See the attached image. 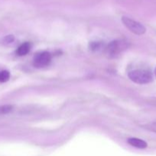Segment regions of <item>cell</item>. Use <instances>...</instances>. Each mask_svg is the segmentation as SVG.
I'll return each mask as SVG.
<instances>
[{
    "instance_id": "obj_1",
    "label": "cell",
    "mask_w": 156,
    "mask_h": 156,
    "mask_svg": "<svg viewBox=\"0 0 156 156\" xmlns=\"http://www.w3.org/2000/svg\"><path fill=\"white\" fill-rule=\"evenodd\" d=\"M130 80L137 84H148L152 81V74L146 69H135L128 74Z\"/></svg>"
},
{
    "instance_id": "obj_2",
    "label": "cell",
    "mask_w": 156,
    "mask_h": 156,
    "mask_svg": "<svg viewBox=\"0 0 156 156\" xmlns=\"http://www.w3.org/2000/svg\"><path fill=\"white\" fill-rule=\"evenodd\" d=\"M122 21L124 25L131 32L137 35H142L145 33L146 29L141 23L131 19L128 17H122Z\"/></svg>"
},
{
    "instance_id": "obj_3",
    "label": "cell",
    "mask_w": 156,
    "mask_h": 156,
    "mask_svg": "<svg viewBox=\"0 0 156 156\" xmlns=\"http://www.w3.org/2000/svg\"><path fill=\"white\" fill-rule=\"evenodd\" d=\"M51 60V56L48 52H41L38 53L34 57L33 63L34 66L37 68H42L49 65Z\"/></svg>"
},
{
    "instance_id": "obj_4",
    "label": "cell",
    "mask_w": 156,
    "mask_h": 156,
    "mask_svg": "<svg viewBox=\"0 0 156 156\" xmlns=\"http://www.w3.org/2000/svg\"><path fill=\"white\" fill-rule=\"evenodd\" d=\"M125 48H126V46H124L123 42L115 41L109 44L107 50H108V53L110 56H115Z\"/></svg>"
},
{
    "instance_id": "obj_5",
    "label": "cell",
    "mask_w": 156,
    "mask_h": 156,
    "mask_svg": "<svg viewBox=\"0 0 156 156\" xmlns=\"http://www.w3.org/2000/svg\"><path fill=\"white\" fill-rule=\"evenodd\" d=\"M128 143L130 146L140 149H144L148 146L146 142L138 138H129L128 140Z\"/></svg>"
},
{
    "instance_id": "obj_6",
    "label": "cell",
    "mask_w": 156,
    "mask_h": 156,
    "mask_svg": "<svg viewBox=\"0 0 156 156\" xmlns=\"http://www.w3.org/2000/svg\"><path fill=\"white\" fill-rule=\"evenodd\" d=\"M30 44L29 43H24V44H21L17 50V54L18 56H24V55L27 54L28 53L30 50Z\"/></svg>"
},
{
    "instance_id": "obj_7",
    "label": "cell",
    "mask_w": 156,
    "mask_h": 156,
    "mask_svg": "<svg viewBox=\"0 0 156 156\" xmlns=\"http://www.w3.org/2000/svg\"><path fill=\"white\" fill-rule=\"evenodd\" d=\"M9 78H10V73L9 71H7V70L0 71V82L1 83L9 81Z\"/></svg>"
},
{
    "instance_id": "obj_8",
    "label": "cell",
    "mask_w": 156,
    "mask_h": 156,
    "mask_svg": "<svg viewBox=\"0 0 156 156\" xmlns=\"http://www.w3.org/2000/svg\"><path fill=\"white\" fill-rule=\"evenodd\" d=\"M12 110V106L11 105H4L0 107V114H8Z\"/></svg>"
},
{
    "instance_id": "obj_9",
    "label": "cell",
    "mask_w": 156,
    "mask_h": 156,
    "mask_svg": "<svg viewBox=\"0 0 156 156\" xmlns=\"http://www.w3.org/2000/svg\"><path fill=\"white\" fill-rule=\"evenodd\" d=\"M13 35H8V36L5 37L3 38V42H4L5 44H11V43L13 42Z\"/></svg>"
},
{
    "instance_id": "obj_10",
    "label": "cell",
    "mask_w": 156,
    "mask_h": 156,
    "mask_svg": "<svg viewBox=\"0 0 156 156\" xmlns=\"http://www.w3.org/2000/svg\"><path fill=\"white\" fill-rule=\"evenodd\" d=\"M99 47H100V44L98 42H93L92 43L91 45H90V48H91V50H99Z\"/></svg>"
},
{
    "instance_id": "obj_11",
    "label": "cell",
    "mask_w": 156,
    "mask_h": 156,
    "mask_svg": "<svg viewBox=\"0 0 156 156\" xmlns=\"http://www.w3.org/2000/svg\"><path fill=\"white\" fill-rule=\"evenodd\" d=\"M148 128H149V129H151V131L156 133V123H152V124H151L150 126H148Z\"/></svg>"
},
{
    "instance_id": "obj_12",
    "label": "cell",
    "mask_w": 156,
    "mask_h": 156,
    "mask_svg": "<svg viewBox=\"0 0 156 156\" xmlns=\"http://www.w3.org/2000/svg\"><path fill=\"white\" fill-rule=\"evenodd\" d=\"M154 73H155V75H156V69H155V70H154Z\"/></svg>"
}]
</instances>
